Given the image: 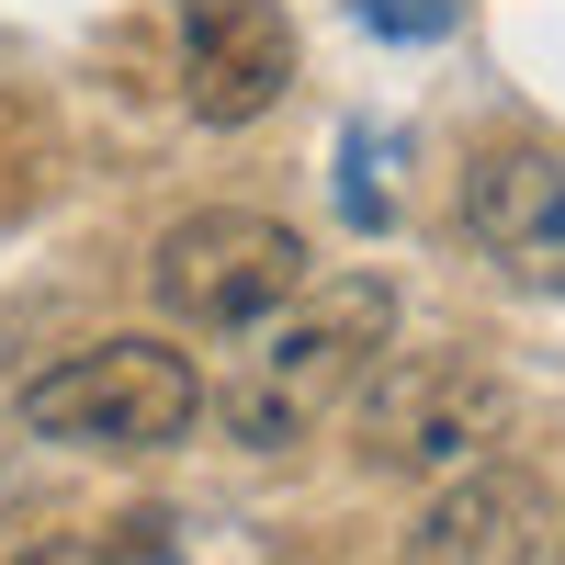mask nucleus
Masks as SVG:
<instances>
[{"mask_svg":"<svg viewBox=\"0 0 565 565\" xmlns=\"http://www.w3.org/2000/svg\"><path fill=\"white\" fill-rule=\"evenodd\" d=\"M385 351H396V282H385V271L306 282V295L282 306V317H260L249 351L226 362L215 430L238 441V452H295V441H317L328 418L373 385V362H385Z\"/></svg>","mask_w":565,"mask_h":565,"instance_id":"obj_1","label":"nucleus"},{"mask_svg":"<svg viewBox=\"0 0 565 565\" xmlns=\"http://www.w3.org/2000/svg\"><path fill=\"white\" fill-rule=\"evenodd\" d=\"M509 441V373L476 351H385L351 396V452L373 476H463Z\"/></svg>","mask_w":565,"mask_h":565,"instance_id":"obj_2","label":"nucleus"},{"mask_svg":"<svg viewBox=\"0 0 565 565\" xmlns=\"http://www.w3.org/2000/svg\"><path fill=\"white\" fill-rule=\"evenodd\" d=\"M23 418L45 441H79V452H170L204 418V373L170 340H90L23 385Z\"/></svg>","mask_w":565,"mask_h":565,"instance_id":"obj_3","label":"nucleus"},{"mask_svg":"<svg viewBox=\"0 0 565 565\" xmlns=\"http://www.w3.org/2000/svg\"><path fill=\"white\" fill-rule=\"evenodd\" d=\"M148 295H159V317H181V328L249 340L260 317H282V306L306 295V238H295L282 215L204 204V215H181L170 238L148 249Z\"/></svg>","mask_w":565,"mask_h":565,"instance_id":"obj_4","label":"nucleus"},{"mask_svg":"<svg viewBox=\"0 0 565 565\" xmlns=\"http://www.w3.org/2000/svg\"><path fill=\"white\" fill-rule=\"evenodd\" d=\"M554 554V487L532 463H463L407 521V565H543Z\"/></svg>","mask_w":565,"mask_h":565,"instance_id":"obj_5","label":"nucleus"},{"mask_svg":"<svg viewBox=\"0 0 565 565\" xmlns=\"http://www.w3.org/2000/svg\"><path fill=\"white\" fill-rule=\"evenodd\" d=\"M181 12V103L204 125H260L295 90V23L271 0H170Z\"/></svg>","mask_w":565,"mask_h":565,"instance_id":"obj_6","label":"nucleus"},{"mask_svg":"<svg viewBox=\"0 0 565 565\" xmlns=\"http://www.w3.org/2000/svg\"><path fill=\"white\" fill-rule=\"evenodd\" d=\"M463 238L521 295H565V159L554 148H476V170H463Z\"/></svg>","mask_w":565,"mask_h":565,"instance_id":"obj_7","label":"nucleus"},{"mask_svg":"<svg viewBox=\"0 0 565 565\" xmlns=\"http://www.w3.org/2000/svg\"><path fill=\"white\" fill-rule=\"evenodd\" d=\"M136 543H90V532H57V543H34L12 565H136V554H159V521H125Z\"/></svg>","mask_w":565,"mask_h":565,"instance_id":"obj_8","label":"nucleus"},{"mask_svg":"<svg viewBox=\"0 0 565 565\" xmlns=\"http://www.w3.org/2000/svg\"><path fill=\"white\" fill-rule=\"evenodd\" d=\"M362 23H373V34H441L452 0H362Z\"/></svg>","mask_w":565,"mask_h":565,"instance_id":"obj_9","label":"nucleus"},{"mask_svg":"<svg viewBox=\"0 0 565 565\" xmlns=\"http://www.w3.org/2000/svg\"><path fill=\"white\" fill-rule=\"evenodd\" d=\"M543 565H565V543H554V554H543Z\"/></svg>","mask_w":565,"mask_h":565,"instance_id":"obj_10","label":"nucleus"}]
</instances>
